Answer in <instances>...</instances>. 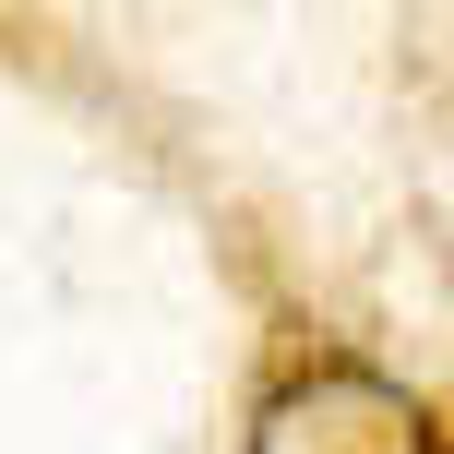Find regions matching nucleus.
I'll use <instances>...</instances> for the list:
<instances>
[{"instance_id":"1","label":"nucleus","mask_w":454,"mask_h":454,"mask_svg":"<svg viewBox=\"0 0 454 454\" xmlns=\"http://www.w3.org/2000/svg\"><path fill=\"white\" fill-rule=\"evenodd\" d=\"M251 454H442V431H431V407H419L395 371L311 359L299 383H275V395H263Z\"/></svg>"}]
</instances>
